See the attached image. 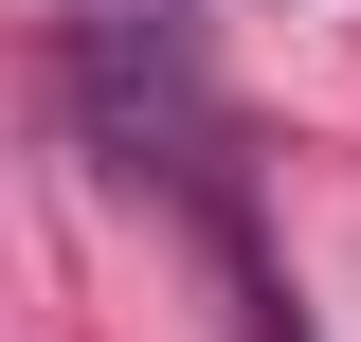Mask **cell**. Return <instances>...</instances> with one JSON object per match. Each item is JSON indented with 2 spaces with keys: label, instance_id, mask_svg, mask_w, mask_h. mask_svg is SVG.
I'll return each mask as SVG.
<instances>
[{
  "label": "cell",
  "instance_id": "1",
  "mask_svg": "<svg viewBox=\"0 0 361 342\" xmlns=\"http://www.w3.org/2000/svg\"><path fill=\"white\" fill-rule=\"evenodd\" d=\"M54 127L90 144L109 180H180V198L217 216L235 198V108H217V54H199V18L180 0H73L54 18Z\"/></svg>",
  "mask_w": 361,
  "mask_h": 342
},
{
  "label": "cell",
  "instance_id": "2",
  "mask_svg": "<svg viewBox=\"0 0 361 342\" xmlns=\"http://www.w3.org/2000/svg\"><path fill=\"white\" fill-rule=\"evenodd\" d=\"M199 234H217V270H235V342H325V324H307V306H289V270H271V253H253V216H235V198H217V216H199Z\"/></svg>",
  "mask_w": 361,
  "mask_h": 342
}]
</instances>
